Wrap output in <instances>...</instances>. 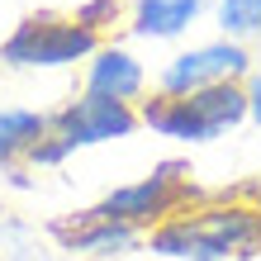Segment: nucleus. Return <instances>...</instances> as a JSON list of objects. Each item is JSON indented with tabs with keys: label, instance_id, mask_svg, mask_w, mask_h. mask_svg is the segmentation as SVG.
Returning <instances> with one entry per match:
<instances>
[{
	"label": "nucleus",
	"instance_id": "9",
	"mask_svg": "<svg viewBox=\"0 0 261 261\" xmlns=\"http://www.w3.org/2000/svg\"><path fill=\"white\" fill-rule=\"evenodd\" d=\"M209 5H214V0H133L124 29H128L133 38L166 43V38H180Z\"/></svg>",
	"mask_w": 261,
	"mask_h": 261
},
{
	"label": "nucleus",
	"instance_id": "13",
	"mask_svg": "<svg viewBox=\"0 0 261 261\" xmlns=\"http://www.w3.org/2000/svg\"><path fill=\"white\" fill-rule=\"evenodd\" d=\"M242 90H247V119L261 128V67H252V76L242 81Z\"/></svg>",
	"mask_w": 261,
	"mask_h": 261
},
{
	"label": "nucleus",
	"instance_id": "5",
	"mask_svg": "<svg viewBox=\"0 0 261 261\" xmlns=\"http://www.w3.org/2000/svg\"><path fill=\"white\" fill-rule=\"evenodd\" d=\"M252 67H256V57H252L247 43L214 38V43L176 53L171 62L162 67L157 95H190V90H204V86H219V81H247Z\"/></svg>",
	"mask_w": 261,
	"mask_h": 261
},
{
	"label": "nucleus",
	"instance_id": "3",
	"mask_svg": "<svg viewBox=\"0 0 261 261\" xmlns=\"http://www.w3.org/2000/svg\"><path fill=\"white\" fill-rule=\"evenodd\" d=\"M105 48V34H95L90 24H81L76 14H24L19 24L0 43V62L14 71H57V67H76L90 62Z\"/></svg>",
	"mask_w": 261,
	"mask_h": 261
},
{
	"label": "nucleus",
	"instance_id": "4",
	"mask_svg": "<svg viewBox=\"0 0 261 261\" xmlns=\"http://www.w3.org/2000/svg\"><path fill=\"white\" fill-rule=\"evenodd\" d=\"M190 162H157L152 166V176L143 180H128V186H114L110 195H100L95 204H86L95 219H114V223H128L138 233H147V228L166 223L171 214H186L195 209L204 190L190 180Z\"/></svg>",
	"mask_w": 261,
	"mask_h": 261
},
{
	"label": "nucleus",
	"instance_id": "1",
	"mask_svg": "<svg viewBox=\"0 0 261 261\" xmlns=\"http://www.w3.org/2000/svg\"><path fill=\"white\" fill-rule=\"evenodd\" d=\"M143 247L171 261H252L261 256V204H242L233 195H204L195 209L147 228Z\"/></svg>",
	"mask_w": 261,
	"mask_h": 261
},
{
	"label": "nucleus",
	"instance_id": "14",
	"mask_svg": "<svg viewBox=\"0 0 261 261\" xmlns=\"http://www.w3.org/2000/svg\"><path fill=\"white\" fill-rule=\"evenodd\" d=\"M5 180H10V190H34V176H29V166H5Z\"/></svg>",
	"mask_w": 261,
	"mask_h": 261
},
{
	"label": "nucleus",
	"instance_id": "6",
	"mask_svg": "<svg viewBox=\"0 0 261 261\" xmlns=\"http://www.w3.org/2000/svg\"><path fill=\"white\" fill-rule=\"evenodd\" d=\"M53 138H62V147L81 152V147H105V143H119V138H133L138 128V105H119V100H100V95H76L67 100L62 110H53Z\"/></svg>",
	"mask_w": 261,
	"mask_h": 261
},
{
	"label": "nucleus",
	"instance_id": "10",
	"mask_svg": "<svg viewBox=\"0 0 261 261\" xmlns=\"http://www.w3.org/2000/svg\"><path fill=\"white\" fill-rule=\"evenodd\" d=\"M53 133L48 110H34V105H0V171L5 166H19L29 157V147L38 138Z\"/></svg>",
	"mask_w": 261,
	"mask_h": 261
},
{
	"label": "nucleus",
	"instance_id": "7",
	"mask_svg": "<svg viewBox=\"0 0 261 261\" xmlns=\"http://www.w3.org/2000/svg\"><path fill=\"white\" fill-rule=\"evenodd\" d=\"M48 238L62 252L90 256V261H119V256H128V252L143 247V233H138V228L114 223V219H95L90 209H76V214H67V219H53Z\"/></svg>",
	"mask_w": 261,
	"mask_h": 261
},
{
	"label": "nucleus",
	"instance_id": "12",
	"mask_svg": "<svg viewBox=\"0 0 261 261\" xmlns=\"http://www.w3.org/2000/svg\"><path fill=\"white\" fill-rule=\"evenodd\" d=\"M71 14H76L81 24H90L95 34H105L110 24H119V19L128 14V5H124V0H81V5H76Z\"/></svg>",
	"mask_w": 261,
	"mask_h": 261
},
{
	"label": "nucleus",
	"instance_id": "2",
	"mask_svg": "<svg viewBox=\"0 0 261 261\" xmlns=\"http://www.w3.org/2000/svg\"><path fill=\"white\" fill-rule=\"evenodd\" d=\"M138 124L186 147L214 143V138L247 124V90H242V81H219L190 90V95H152L138 105Z\"/></svg>",
	"mask_w": 261,
	"mask_h": 261
},
{
	"label": "nucleus",
	"instance_id": "8",
	"mask_svg": "<svg viewBox=\"0 0 261 261\" xmlns=\"http://www.w3.org/2000/svg\"><path fill=\"white\" fill-rule=\"evenodd\" d=\"M143 90H147V67L128 48H119V43H105L86 62V95L119 100V105H143Z\"/></svg>",
	"mask_w": 261,
	"mask_h": 261
},
{
	"label": "nucleus",
	"instance_id": "11",
	"mask_svg": "<svg viewBox=\"0 0 261 261\" xmlns=\"http://www.w3.org/2000/svg\"><path fill=\"white\" fill-rule=\"evenodd\" d=\"M209 10L219 24V38H233V43L261 38V0H214Z\"/></svg>",
	"mask_w": 261,
	"mask_h": 261
}]
</instances>
